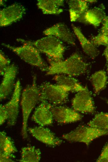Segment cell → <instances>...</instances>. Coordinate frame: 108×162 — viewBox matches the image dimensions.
Returning <instances> with one entry per match:
<instances>
[{"label":"cell","instance_id":"f1b7e54d","mask_svg":"<svg viewBox=\"0 0 108 162\" xmlns=\"http://www.w3.org/2000/svg\"><path fill=\"white\" fill-rule=\"evenodd\" d=\"M104 54L107 60H108V44L106 45V47L104 50Z\"/></svg>","mask_w":108,"mask_h":162},{"label":"cell","instance_id":"ba28073f","mask_svg":"<svg viewBox=\"0 0 108 162\" xmlns=\"http://www.w3.org/2000/svg\"><path fill=\"white\" fill-rule=\"evenodd\" d=\"M72 106L73 109L78 112L93 114L95 112L91 94L87 87L75 95L72 101Z\"/></svg>","mask_w":108,"mask_h":162},{"label":"cell","instance_id":"3957f363","mask_svg":"<svg viewBox=\"0 0 108 162\" xmlns=\"http://www.w3.org/2000/svg\"><path fill=\"white\" fill-rule=\"evenodd\" d=\"M16 40L22 44L26 43L34 46L40 52L45 54L49 60L55 61L63 60L65 47L61 40L54 36H47L34 41L20 38Z\"/></svg>","mask_w":108,"mask_h":162},{"label":"cell","instance_id":"83f0119b","mask_svg":"<svg viewBox=\"0 0 108 162\" xmlns=\"http://www.w3.org/2000/svg\"><path fill=\"white\" fill-rule=\"evenodd\" d=\"M100 33L104 34L108 37V18L103 21Z\"/></svg>","mask_w":108,"mask_h":162},{"label":"cell","instance_id":"d6a6232c","mask_svg":"<svg viewBox=\"0 0 108 162\" xmlns=\"http://www.w3.org/2000/svg\"></svg>","mask_w":108,"mask_h":162},{"label":"cell","instance_id":"6da1fadb","mask_svg":"<svg viewBox=\"0 0 108 162\" xmlns=\"http://www.w3.org/2000/svg\"><path fill=\"white\" fill-rule=\"evenodd\" d=\"M49 65L46 70V74H64L69 76H78L85 73L88 69V64L78 53H75L66 59L55 61L48 59Z\"/></svg>","mask_w":108,"mask_h":162},{"label":"cell","instance_id":"44dd1931","mask_svg":"<svg viewBox=\"0 0 108 162\" xmlns=\"http://www.w3.org/2000/svg\"><path fill=\"white\" fill-rule=\"evenodd\" d=\"M41 158V152L39 149L34 146L22 148L20 162H38Z\"/></svg>","mask_w":108,"mask_h":162},{"label":"cell","instance_id":"9a60e30c","mask_svg":"<svg viewBox=\"0 0 108 162\" xmlns=\"http://www.w3.org/2000/svg\"><path fill=\"white\" fill-rule=\"evenodd\" d=\"M52 105L45 101L41 102L34 111L32 119L41 126L52 124L54 119L51 110Z\"/></svg>","mask_w":108,"mask_h":162},{"label":"cell","instance_id":"1f68e13d","mask_svg":"<svg viewBox=\"0 0 108 162\" xmlns=\"http://www.w3.org/2000/svg\"><path fill=\"white\" fill-rule=\"evenodd\" d=\"M2 0H0V2H2ZM1 3L2 4H3V3H2V2H1V3H0V4H1Z\"/></svg>","mask_w":108,"mask_h":162},{"label":"cell","instance_id":"d6986e66","mask_svg":"<svg viewBox=\"0 0 108 162\" xmlns=\"http://www.w3.org/2000/svg\"><path fill=\"white\" fill-rule=\"evenodd\" d=\"M68 4L70 19L71 22L75 21L80 18L88 8L85 0H69Z\"/></svg>","mask_w":108,"mask_h":162},{"label":"cell","instance_id":"e0dca14e","mask_svg":"<svg viewBox=\"0 0 108 162\" xmlns=\"http://www.w3.org/2000/svg\"><path fill=\"white\" fill-rule=\"evenodd\" d=\"M72 26L84 53L91 58H95L99 54L96 46L85 37L78 27L73 24Z\"/></svg>","mask_w":108,"mask_h":162},{"label":"cell","instance_id":"5bb4252c","mask_svg":"<svg viewBox=\"0 0 108 162\" xmlns=\"http://www.w3.org/2000/svg\"><path fill=\"white\" fill-rule=\"evenodd\" d=\"M43 33L46 36H53L69 44L75 45L73 34L67 26L63 23H57L46 29Z\"/></svg>","mask_w":108,"mask_h":162},{"label":"cell","instance_id":"ac0fdd59","mask_svg":"<svg viewBox=\"0 0 108 162\" xmlns=\"http://www.w3.org/2000/svg\"><path fill=\"white\" fill-rule=\"evenodd\" d=\"M37 5L43 14H58L63 11L60 7L64 6L63 0H38Z\"/></svg>","mask_w":108,"mask_h":162},{"label":"cell","instance_id":"30bf717a","mask_svg":"<svg viewBox=\"0 0 108 162\" xmlns=\"http://www.w3.org/2000/svg\"><path fill=\"white\" fill-rule=\"evenodd\" d=\"M26 9L22 5L13 4L1 10L0 11V26H8L21 19Z\"/></svg>","mask_w":108,"mask_h":162},{"label":"cell","instance_id":"7c38bea8","mask_svg":"<svg viewBox=\"0 0 108 162\" xmlns=\"http://www.w3.org/2000/svg\"><path fill=\"white\" fill-rule=\"evenodd\" d=\"M17 72V68L14 64L9 65L4 69L0 86L1 101L6 98L12 91Z\"/></svg>","mask_w":108,"mask_h":162},{"label":"cell","instance_id":"52a82bcc","mask_svg":"<svg viewBox=\"0 0 108 162\" xmlns=\"http://www.w3.org/2000/svg\"><path fill=\"white\" fill-rule=\"evenodd\" d=\"M21 91V86L19 80L14 85V90L9 101L2 105L8 116L7 123L8 126H12L16 123L18 113L19 105Z\"/></svg>","mask_w":108,"mask_h":162},{"label":"cell","instance_id":"7402d4cb","mask_svg":"<svg viewBox=\"0 0 108 162\" xmlns=\"http://www.w3.org/2000/svg\"><path fill=\"white\" fill-rule=\"evenodd\" d=\"M90 79L94 93L97 94L106 86L107 79L106 73L103 70L97 71L91 76Z\"/></svg>","mask_w":108,"mask_h":162},{"label":"cell","instance_id":"8fae6325","mask_svg":"<svg viewBox=\"0 0 108 162\" xmlns=\"http://www.w3.org/2000/svg\"><path fill=\"white\" fill-rule=\"evenodd\" d=\"M28 131L36 139L48 145L56 146L62 143V141L48 128L40 126L29 128Z\"/></svg>","mask_w":108,"mask_h":162},{"label":"cell","instance_id":"484cf974","mask_svg":"<svg viewBox=\"0 0 108 162\" xmlns=\"http://www.w3.org/2000/svg\"><path fill=\"white\" fill-rule=\"evenodd\" d=\"M97 161L98 162H108V142L104 147Z\"/></svg>","mask_w":108,"mask_h":162},{"label":"cell","instance_id":"4316f807","mask_svg":"<svg viewBox=\"0 0 108 162\" xmlns=\"http://www.w3.org/2000/svg\"><path fill=\"white\" fill-rule=\"evenodd\" d=\"M8 116L7 113L2 106V104L0 106V124L2 125L7 120Z\"/></svg>","mask_w":108,"mask_h":162},{"label":"cell","instance_id":"603a6c76","mask_svg":"<svg viewBox=\"0 0 108 162\" xmlns=\"http://www.w3.org/2000/svg\"><path fill=\"white\" fill-rule=\"evenodd\" d=\"M87 125L97 129L108 130V113L100 112L96 114Z\"/></svg>","mask_w":108,"mask_h":162},{"label":"cell","instance_id":"f546056e","mask_svg":"<svg viewBox=\"0 0 108 162\" xmlns=\"http://www.w3.org/2000/svg\"><path fill=\"white\" fill-rule=\"evenodd\" d=\"M85 1L86 2H90L91 3L95 2H97L96 0H85Z\"/></svg>","mask_w":108,"mask_h":162},{"label":"cell","instance_id":"ffe728a7","mask_svg":"<svg viewBox=\"0 0 108 162\" xmlns=\"http://www.w3.org/2000/svg\"><path fill=\"white\" fill-rule=\"evenodd\" d=\"M54 79L58 84L65 86L69 88L72 92H79L84 90L86 87L82 85L72 76L64 74H57Z\"/></svg>","mask_w":108,"mask_h":162},{"label":"cell","instance_id":"d4e9b609","mask_svg":"<svg viewBox=\"0 0 108 162\" xmlns=\"http://www.w3.org/2000/svg\"><path fill=\"white\" fill-rule=\"evenodd\" d=\"M11 61L7 58L1 50L0 53V74L2 75L5 69L10 65Z\"/></svg>","mask_w":108,"mask_h":162},{"label":"cell","instance_id":"5b68a950","mask_svg":"<svg viewBox=\"0 0 108 162\" xmlns=\"http://www.w3.org/2000/svg\"><path fill=\"white\" fill-rule=\"evenodd\" d=\"M2 45L12 51L27 63L39 68L43 71H46L48 66L42 58L40 52L34 46L26 43H23L22 46L19 47L5 43H2Z\"/></svg>","mask_w":108,"mask_h":162},{"label":"cell","instance_id":"4dcf8cb0","mask_svg":"<svg viewBox=\"0 0 108 162\" xmlns=\"http://www.w3.org/2000/svg\"><path fill=\"white\" fill-rule=\"evenodd\" d=\"M107 62H108V66H107V70L108 72V60H107Z\"/></svg>","mask_w":108,"mask_h":162},{"label":"cell","instance_id":"7a4b0ae2","mask_svg":"<svg viewBox=\"0 0 108 162\" xmlns=\"http://www.w3.org/2000/svg\"><path fill=\"white\" fill-rule=\"evenodd\" d=\"M36 77L34 75L31 84L23 90L21 97L20 105L22 114L21 135L24 139L27 138L28 121L33 109L39 101V91L36 82Z\"/></svg>","mask_w":108,"mask_h":162},{"label":"cell","instance_id":"cb8c5ba5","mask_svg":"<svg viewBox=\"0 0 108 162\" xmlns=\"http://www.w3.org/2000/svg\"><path fill=\"white\" fill-rule=\"evenodd\" d=\"M91 41L95 46L106 45L108 44V37L100 32L97 36L92 38Z\"/></svg>","mask_w":108,"mask_h":162},{"label":"cell","instance_id":"2e32d148","mask_svg":"<svg viewBox=\"0 0 108 162\" xmlns=\"http://www.w3.org/2000/svg\"><path fill=\"white\" fill-rule=\"evenodd\" d=\"M82 16L85 22L95 27L99 26L106 17L103 6L88 10Z\"/></svg>","mask_w":108,"mask_h":162},{"label":"cell","instance_id":"4fadbf2b","mask_svg":"<svg viewBox=\"0 0 108 162\" xmlns=\"http://www.w3.org/2000/svg\"><path fill=\"white\" fill-rule=\"evenodd\" d=\"M17 150L13 142L4 131L0 132V161L14 162Z\"/></svg>","mask_w":108,"mask_h":162},{"label":"cell","instance_id":"277c9868","mask_svg":"<svg viewBox=\"0 0 108 162\" xmlns=\"http://www.w3.org/2000/svg\"><path fill=\"white\" fill-rule=\"evenodd\" d=\"M39 101H45L53 106L65 103L67 99L70 89L60 84H53L48 82L42 83L38 86Z\"/></svg>","mask_w":108,"mask_h":162},{"label":"cell","instance_id":"9c48e42d","mask_svg":"<svg viewBox=\"0 0 108 162\" xmlns=\"http://www.w3.org/2000/svg\"><path fill=\"white\" fill-rule=\"evenodd\" d=\"M51 110L53 119L61 124L69 123L80 120L82 116L73 109L61 106L52 105Z\"/></svg>","mask_w":108,"mask_h":162},{"label":"cell","instance_id":"8992f818","mask_svg":"<svg viewBox=\"0 0 108 162\" xmlns=\"http://www.w3.org/2000/svg\"><path fill=\"white\" fill-rule=\"evenodd\" d=\"M107 135L108 130H100L88 125H81L71 132L63 135L62 137L68 141L83 143L88 145L94 139Z\"/></svg>","mask_w":108,"mask_h":162}]
</instances>
